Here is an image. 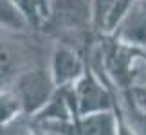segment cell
<instances>
[{
  "mask_svg": "<svg viewBox=\"0 0 146 135\" xmlns=\"http://www.w3.org/2000/svg\"><path fill=\"white\" fill-rule=\"evenodd\" d=\"M42 29L63 38L61 43L69 45H72V40L76 43L78 38L90 45L94 38L99 36L94 32L90 0H50L49 15Z\"/></svg>",
  "mask_w": 146,
  "mask_h": 135,
  "instance_id": "cell-1",
  "label": "cell"
},
{
  "mask_svg": "<svg viewBox=\"0 0 146 135\" xmlns=\"http://www.w3.org/2000/svg\"><path fill=\"white\" fill-rule=\"evenodd\" d=\"M11 88L20 101L24 115L33 119L49 103L58 87L50 76L49 65H35L22 70Z\"/></svg>",
  "mask_w": 146,
  "mask_h": 135,
  "instance_id": "cell-2",
  "label": "cell"
},
{
  "mask_svg": "<svg viewBox=\"0 0 146 135\" xmlns=\"http://www.w3.org/2000/svg\"><path fill=\"white\" fill-rule=\"evenodd\" d=\"M87 69V56L78 47L58 42L52 47L49 60V70L56 87H72Z\"/></svg>",
  "mask_w": 146,
  "mask_h": 135,
  "instance_id": "cell-3",
  "label": "cell"
},
{
  "mask_svg": "<svg viewBox=\"0 0 146 135\" xmlns=\"http://www.w3.org/2000/svg\"><path fill=\"white\" fill-rule=\"evenodd\" d=\"M35 128L49 135H117L115 117L112 112L81 115L65 122H47Z\"/></svg>",
  "mask_w": 146,
  "mask_h": 135,
  "instance_id": "cell-4",
  "label": "cell"
},
{
  "mask_svg": "<svg viewBox=\"0 0 146 135\" xmlns=\"http://www.w3.org/2000/svg\"><path fill=\"white\" fill-rule=\"evenodd\" d=\"M108 36L128 47L146 49V0H135Z\"/></svg>",
  "mask_w": 146,
  "mask_h": 135,
  "instance_id": "cell-5",
  "label": "cell"
},
{
  "mask_svg": "<svg viewBox=\"0 0 146 135\" xmlns=\"http://www.w3.org/2000/svg\"><path fill=\"white\" fill-rule=\"evenodd\" d=\"M24 69V56L7 42H0V88H7Z\"/></svg>",
  "mask_w": 146,
  "mask_h": 135,
  "instance_id": "cell-6",
  "label": "cell"
},
{
  "mask_svg": "<svg viewBox=\"0 0 146 135\" xmlns=\"http://www.w3.org/2000/svg\"><path fill=\"white\" fill-rule=\"evenodd\" d=\"M0 29L22 34V32L31 31L33 25L11 0H0Z\"/></svg>",
  "mask_w": 146,
  "mask_h": 135,
  "instance_id": "cell-7",
  "label": "cell"
},
{
  "mask_svg": "<svg viewBox=\"0 0 146 135\" xmlns=\"http://www.w3.org/2000/svg\"><path fill=\"white\" fill-rule=\"evenodd\" d=\"M24 115L22 105L13 88H0V124H7V122L16 121L18 117Z\"/></svg>",
  "mask_w": 146,
  "mask_h": 135,
  "instance_id": "cell-8",
  "label": "cell"
},
{
  "mask_svg": "<svg viewBox=\"0 0 146 135\" xmlns=\"http://www.w3.org/2000/svg\"><path fill=\"white\" fill-rule=\"evenodd\" d=\"M11 2L25 15V18L33 25V29H42L43 27L49 11L42 4V0H11Z\"/></svg>",
  "mask_w": 146,
  "mask_h": 135,
  "instance_id": "cell-9",
  "label": "cell"
},
{
  "mask_svg": "<svg viewBox=\"0 0 146 135\" xmlns=\"http://www.w3.org/2000/svg\"><path fill=\"white\" fill-rule=\"evenodd\" d=\"M92 2V25L96 34H103L105 32V24L108 18L112 7H114L115 0H90Z\"/></svg>",
  "mask_w": 146,
  "mask_h": 135,
  "instance_id": "cell-10",
  "label": "cell"
},
{
  "mask_svg": "<svg viewBox=\"0 0 146 135\" xmlns=\"http://www.w3.org/2000/svg\"><path fill=\"white\" fill-rule=\"evenodd\" d=\"M35 130L33 122L29 117L22 115L13 122L7 124H0V135H31V132Z\"/></svg>",
  "mask_w": 146,
  "mask_h": 135,
  "instance_id": "cell-11",
  "label": "cell"
},
{
  "mask_svg": "<svg viewBox=\"0 0 146 135\" xmlns=\"http://www.w3.org/2000/svg\"><path fill=\"white\" fill-rule=\"evenodd\" d=\"M123 90H126L130 99L133 101V105L146 114V81H139L135 85H132L130 88H123Z\"/></svg>",
  "mask_w": 146,
  "mask_h": 135,
  "instance_id": "cell-12",
  "label": "cell"
},
{
  "mask_svg": "<svg viewBox=\"0 0 146 135\" xmlns=\"http://www.w3.org/2000/svg\"><path fill=\"white\" fill-rule=\"evenodd\" d=\"M133 50H135V56H137V58L146 65V49H135V47H133Z\"/></svg>",
  "mask_w": 146,
  "mask_h": 135,
  "instance_id": "cell-13",
  "label": "cell"
},
{
  "mask_svg": "<svg viewBox=\"0 0 146 135\" xmlns=\"http://www.w3.org/2000/svg\"><path fill=\"white\" fill-rule=\"evenodd\" d=\"M31 135H43V133H42L40 130H36V128H35V130H33V132H31Z\"/></svg>",
  "mask_w": 146,
  "mask_h": 135,
  "instance_id": "cell-14",
  "label": "cell"
},
{
  "mask_svg": "<svg viewBox=\"0 0 146 135\" xmlns=\"http://www.w3.org/2000/svg\"><path fill=\"white\" fill-rule=\"evenodd\" d=\"M42 4L47 7V11H49V4H50V0H42Z\"/></svg>",
  "mask_w": 146,
  "mask_h": 135,
  "instance_id": "cell-15",
  "label": "cell"
},
{
  "mask_svg": "<svg viewBox=\"0 0 146 135\" xmlns=\"http://www.w3.org/2000/svg\"><path fill=\"white\" fill-rule=\"evenodd\" d=\"M42 133H43V132H42ZM43 135H49V133H43Z\"/></svg>",
  "mask_w": 146,
  "mask_h": 135,
  "instance_id": "cell-16",
  "label": "cell"
}]
</instances>
